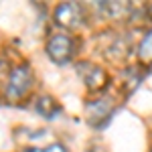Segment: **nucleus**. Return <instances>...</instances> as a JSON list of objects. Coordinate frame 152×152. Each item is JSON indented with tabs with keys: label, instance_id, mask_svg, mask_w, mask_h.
Returning <instances> with one entry per match:
<instances>
[{
	"label": "nucleus",
	"instance_id": "f257e3e1",
	"mask_svg": "<svg viewBox=\"0 0 152 152\" xmlns=\"http://www.w3.org/2000/svg\"><path fill=\"white\" fill-rule=\"evenodd\" d=\"M33 87V71L28 65H18L10 71L6 85H4V97L8 102H18L31 91Z\"/></svg>",
	"mask_w": 152,
	"mask_h": 152
},
{
	"label": "nucleus",
	"instance_id": "f03ea898",
	"mask_svg": "<svg viewBox=\"0 0 152 152\" xmlns=\"http://www.w3.org/2000/svg\"><path fill=\"white\" fill-rule=\"evenodd\" d=\"M73 51H75V43L65 33H57L47 41V55L51 57V61H55L59 65L69 63L73 59Z\"/></svg>",
	"mask_w": 152,
	"mask_h": 152
},
{
	"label": "nucleus",
	"instance_id": "7ed1b4c3",
	"mask_svg": "<svg viewBox=\"0 0 152 152\" xmlns=\"http://www.w3.org/2000/svg\"><path fill=\"white\" fill-rule=\"evenodd\" d=\"M55 23L63 28H79L85 23V10L77 2H65L55 8Z\"/></svg>",
	"mask_w": 152,
	"mask_h": 152
},
{
	"label": "nucleus",
	"instance_id": "20e7f679",
	"mask_svg": "<svg viewBox=\"0 0 152 152\" xmlns=\"http://www.w3.org/2000/svg\"><path fill=\"white\" fill-rule=\"evenodd\" d=\"M77 71H79V77L83 79L85 87L91 89V91L104 89L105 85H107V81H110V75L105 73V69H102L99 65H94V63H87V61L79 63Z\"/></svg>",
	"mask_w": 152,
	"mask_h": 152
},
{
	"label": "nucleus",
	"instance_id": "39448f33",
	"mask_svg": "<svg viewBox=\"0 0 152 152\" xmlns=\"http://www.w3.org/2000/svg\"><path fill=\"white\" fill-rule=\"evenodd\" d=\"M87 110H89V124H94L95 128H102L110 122L114 114V104L110 99H97L87 105Z\"/></svg>",
	"mask_w": 152,
	"mask_h": 152
},
{
	"label": "nucleus",
	"instance_id": "423d86ee",
	"mask_svg": "<svg viewBox=\"0 0 152 152\" xmlns=\"http://www.w3.org/2000/svg\"><path fill=\"white\" fill-rule=\"evenodd\" d=\"M35 110L39 112V114H43L45 118H55L61 112V105L51 97V95H43V97H39L37 99V104H35Z\"/></svg>",
	"mask_w": 152,
	"mask_h": 152
},
{
	"label": "nucleus",
	"instance_id": "0eeeda50",
	"mask_svg": "<svg viewBox=\"0 0 152 152\" xmlns=\"http://www.w3.org/2000/svg\"><path fill=\"white\" fill-rule=\"evenodd\" d=\"M138 59L144 67H152V31H148L138 45Z\"/></svg>",
	"mask_w": 152,
	"mask_h": 152
},
{
	"label": "nucleus",
	"instance_id": "6e6552de",
	"mask_svg": "<svg viewBox=\"0 0 152 152\" xmlns=\"http://www.w3.org/2000/svg\"><path fill=\"white\" fill-rule=\"evenodd\" d=\"M26 152H67V148L63 144H51L47 148H28Z\"/></svg>",
	"mask_w": 152,
	"mask_h": 152
}]
</instances>
